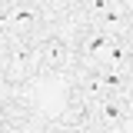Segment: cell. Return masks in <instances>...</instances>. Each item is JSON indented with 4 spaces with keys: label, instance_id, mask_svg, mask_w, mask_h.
Returning <instances> with one entry per match:
<instances>
[{
    "label": "cell",
    "instance_id": "cell-9",
    "mask_svg": "<svg viewBox=\"0 0 133 133\" xmlns=\"http://www.w3.org/2000/svg\"><path fill=\"white\" fill-rule=\"evenodd\" d=\"M83 7H87L90 17H100V14H107V10L113 7V0H83Z\"/></svg>",
    "mask_w": 133,
    "mask_h": 133
},
{
    "label": "cell",
    "instance_id": "cell-5",
    "mask_svg": "<svg viewBox=\"0 0 133 133\" xmlns=\"http://www.w3.org/2000/svg\"><path fill=\"white\" fill-rule=\"evenodd\" d=\"M97 120L103 123V127H120V123L127 120V107L120 103V97H103V100H100Z\"/></svg>",
    "mask_w": 133,
    "mask_h": 133
},
{
    "label": "cell",
    "instance_id": "cell-7",
    "mask_svg": "<svg viewBox=\"0 0 133 133\" xmlns=\"http://www.w3.org/2000/svg\"><path fill=\"white\" fill-rule=\"evenodd\" d=\"M97 23H100V30L103 33H110V37H123V33L130 30V20H127V14L123 10H107V14H100L97 17Z\"/></svg>",
    "mask_w": 133,
    "mask_h": 133
},
{
    "label": "cell",
    "instance_id": "cell-2",
    "mask_svg": "<svg viewBox=\"0 0 133 133\" xmlns=\"http://www.w3.org/2000/svg\"><path fill=\"white\" fill-rule=\"evenodd\" d=\"M116 43V37H110V33H87L80 40V53L83 60H87V66H100L103 60H107V53H110V47Z\"/></svg>",
    "mask_w": 133,
    "mask_h": 133
},
{
    "label": "cell",
    "instance_id": "cell-6",
    "mask_svg": "<svg viewBox=\"0 0 133 133\" xmlns=\"http://www.w3.org/2000/svg\"><path fill=\"white\" fill-rule=\"evenodd\" d=\"M80 90L87 93V97H110L113 93V87H110V80H107V73H103V66H93L87 77H83Z\"/></svg>",
    "mask_w": 133,
    "mask_h": 133
},
{
    "label": "cell",
    "instance_id": "cell-10",
    "mask_svg": "<svg viewBox=\"0 0 133 133\" xmlns=\"http://www.w3.org/2000/svg\"><path fill=\"white\" fill-rule=\"evenodd\" d=\"M40 3H43L47 10H53V14H66V10H70L77 0H40Z\"/></svg>",
    "mask_w": 133,
    "mask_h": 133
},
{
    "label": "cell",
    "instance_id": "cell-8",
    "mask_svg": "<svg viewBox=\"0 0 133 133\" xmlns=\"http://www.w3.org/2000/svg\"><path fill=\"white\" fill-rule=\"evenodd\" d=\"M107 66H127V50L120 47V43H113L110 47V53H107V60H103Z\"/></svg>",
    "mask_w": 133,
    "mask_h": 133
},
{
    "label": "cell",
    "instance_id": "cell-1",
    "mask_svg": "<svg viewBox=\"0 0 133 133\" xmlns=\"http://www.w3.org/2000/svg\"><path fill=\"white\" fill-rule=\"evenodd\" d=\"M37 7L33 3H14V7H7L3 10V27L7 33H14V37H23V33H30L37 27Z\"/></svg>",
    "mask_w": 133,
    "mask_h": 133
},
{
    "label": "cell",
    "instance_id": "cell-4",
    "mask_svg": "<svg viewBox=\"0 0 133 133\" xmlns=\"http://www.w3.org/2000/svg\"><path fill=\"white\" fill-rule=\"evenodd\" d=\"M37 57H40V63L50 66V70H60V66H66V60H70L63 40H43L40 50H37Z\"/></svg>",
    "mask_w": 133,
    "mask_h": 133
},
{
    "label": "cell",
    "instance_id": "cell-3",
    "mask_svg": "<svg viewBox=\"0 0 133 133\" xmlns=\"http://www.w3.org/2000/svg\"><path fill=\"white\" fill-rule=\"evenodd\" d=\"M3 66H7V77L10 80H23L27 70H30V53L20 40H10L7 50H3Z\"/></svg>",
    "mask_w": 133,
    "mask_h": 133
}]
</instances>
